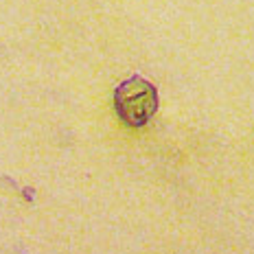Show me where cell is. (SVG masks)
<instances>
[{"label":"cell","mask_w":254,"mask_h":254,"mask_svg":"<svg viewBox=\"0 0 254 254\" xmlns=\"http://www.w3.org/2000/svg\"><path fill=\"white\" fill-rule=\"evenodd\" d=\"M114 110L129 127H142L158 112V90L142 77H129L114 90Z\"/></svg>","instance_id":"obj_1"}]
</instances>
